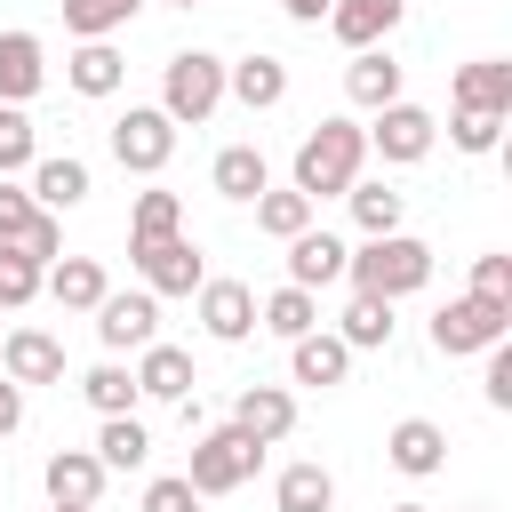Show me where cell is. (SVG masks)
<instances>
[{"mask_svg": "<svg viewBox=\"0 0 512 512\" xmlns=\"http://www.w3.org/2000/svg\"><path fill=\"white\" fill-rule=\"evenodd\" d=\"M144 0H64V32L72 40H112Z\"/></svg>", "mask_w": 512, "mask_h": 512, "instance_id": "cell-34", "label": "cell"}, {"mask_svg": "<svg viewBox=\"0 0 512 512\" xmlns=\"http://www.w3.org/2000/svg\"><path fill=\"white\" fill-rule=\"evenodd\" d=\"M400 16H408V0H328V16H320V24L360 56V48H384V40L400 32Z\"/></svg>", "mask_w": 512, "mask_h": 512, "instance_id": "cell-11", "label": "cell"}, {"mask_svg": "<svg viewBox=\"0 0 512 512\" xmlns=\"http://www.w3.org/2000/svg\"><path fill=\"white\" fill-rule=\"evenodd\" d=\"M344 200H352V224H360L368 240H384V232H400V216H408V192H400V184H384V176H376V184L360 176V184H352Z\"/></svg>", "mask_w": 512, "mask_h": 512, "instance_id": "cell-28", "label": "cell"}, {"mask_svg": "<svg viewBox=\"0 0 512 512\" xmlns=\"http://www.w3.org/2000/svg\"><path fill=\"white\" fill-rule=\"evenodd\" d=\"M16 256H32V264H40V272H48V264H56V256H64V224H56V216H40V224H32V232H24V240H16Z\"/></svg>", "mask_w": 512, "mask_h": 512, "instance_id": "cell-42", "label": "cell"}, {"mask_svg": "<svg viewBox=\"0 0 512 512\" xmlns=\"http://www.w3.org/2000/svg\"><path fill=\"white\" fill-rule=\"evenodd\" d=\"M176 8H200V0H176Z\"/></svg>", "mask_w": 512, "mask_h": 512, "instance_id": "cell-48", "label": "cell"}, {"mask_svg": "<svg viewBox=\"0 0 512 512\" xmlns=\"http://www.w3.org/2000/svg\"><path fill=\"white\" fill-rule=\"evenodd\" d=\"M0 376L8 384H64V344L48 328H8L0 336Z\"/></svg>", "mask_w": 512, "mask_h": 512, "instance_id": "cell-13", "label": "cell"}, {"mask_svg": "<svg viewBox=\"0 0 512 512\" xmlns=\"http://www.w3.org/2000/svg\"><path fill=\"white\" fill-rule=\"evenodd\" d=\"M512 336V312L504 304H480V296H448L432 312V352L440 360H464V352H496Z\"/></svg>", "mask_w": 512, "mask_h": 512, "instance_id": "cell-5", "label": "cell"}, {"mask_svg": "<svg viewBox=\"0 0 512 512\" xmlns=\"http://www.w3.org/2000/svg\"><path fill=\"white\" fill-rule=\"evenodd\" d=\"M224 96H240L248 112H272V104H288V64L280 56H240V64H224Z\"/></svg>", "mask_w": 512, "mask_h": 512, "instance_id": "cell-21", "label": "cell"}, {"mask_svg": "<svg viewBox=\"0 0 512 512\" xmlns=\"http://www.w3.org/2000/svg\"><path fill=\"white\" fill-rule=\"evenodd\" d=\"M48 88V48L40 32H0V104H32Z\"/></svg>", "mask_w": 512, "mask_h": 512, "instance_id": "cell-17", "label": "cell"}, {"mask_svg": "<svg viewBox=\"0 0 512 512\" xmlns=\"http://www.w3.org/2000/svg\"><path fill=\"white\" fill-rule=\"evenodd\" d=\"M216 104H224V56H208V48H176L168 72H160V112H168L176 128H200Z\"/></svg>", "mask_w": 512, "mask_h": 512, "instance_id": "cell-4", "label": "cell"}, {"mask_svg": "<svg viewBox=\"0 0 512 512\" xmlns=\"http://www.w3.org/2000/svg\"><path fill=\"white\" fill-rule=\"evenodd\" d=\"M208 184H216L224 200H248V208H256V192H272V168H264L256 144H224L216 168H208Z\"/></svg>", "mask_w": 512, "mask_h": 512, "instance_id": "cell-26", "label": "cell"}, {"mask_svg": "<svg viewBox=\"0 0 512 512\" xmlns=\"http://www.w3.org/2000/svg\"><path fill=\"white\" fill-rule=\"evenodd\" d=\"M400 56L392 48H360L352 64H344V96L360 104V112H384V104H400Z\"/></svg>", "mask_w": 512, "mask_h": 512, "instance_id": "cell-18", "label": "cell"}, {"mask_svg": "<svg viewBox=\"0 0 512 512\" xmlns=\"http://www.w3.org/2000/svg\"><path fill=\"white\" fill-rule=\"evenodd\" d=\"M496 136H504V120H496V112H448V144H456V152H472V160H480V152H496Z\"/></svg>", "mask_w": 512, "mask_h": 512, "instance_id": "cell-39", "label": "cell"}, {"mask_svg": "<svg viewBox=\"0 0 512 512\" xmlns=\"http://www.w3.org/2000/svg\"><path fill=\"white\" fill-rule=\"evenodd\" d=\"M40 160V128L24 120V104H0V176H24Z\"/></svg>", "mask_w": 512, "mask_h": 512, "instance_id": "cell-36", "label": "cell"}, {"mask_svg": "<svg viewBox=\"0 0 512 512\" xmlns=\"http://www.w3.org/2000/svg\"><path fill=\"white\" fill-rule=\"evenodd\" d=\"M24 176H32L24 192H32V208H40V216H64V208H80V200H88V184H96L80 152H48V160H32Z\"/></svg>", "mask_w": 512, "mask_h": 512, "instance_id": "cell-12", "label": "cell"}, {"mask_svg": "<svg viewBox=\"0 0 512 512\" xmlns=\"http://www.w3.org/2000/svg\"><path fill=\"white\" fill-rule=\"evenodd\" d=\"M256 464H264V448H256L240 424H208V432L192 440L184 480H192V496H232V488H248V480H256Z\"/></svg>", "mask_w": 512, "mask_h": 512, "instance_id": "cell-3", "label": "cell"}, {"mask_svg": "<svg viewBox=\"0 0 512 512\" xmlns=\"http://www.w3.org/2000/svg\"><path fill=\"white\" fill-rule=\"evenodd\" d=\"M40 288H48V296H56L64 312H96V304L112 296V288H104V264H96V256H56V264L40 272Z\"/></svg>", "mask_w": 512, "mask_h": 512, "instance_id": "cell-23", "label": "cell"}, {"mask_svg": "<svg viewBox=\"0 0 512 512\" xmlns=\"http://www.w3.org/2000/svg\"><path fill=\"white\" fill-rule=\"evenodd\" d=\"M168 232H184V200H176L168 184L136 192V208H128V248H136V240H168Z\"/></svg>", "mask_w": 512, "mask_h": 512, "instance_id": "cell-32", "label": "cell"}, {"mask_svg": "<svg viewBox=\"0 0 512 512\" xmlns=\"http://www.w3.org/2000/svg\"><path fill=\"white\" fill-rule=\"evenodd\" d=\"M40 224V208H32V192L16 184V176H0V248H16L24 232Z\"/></svg>", "mask_w": 512, "mask_h": 512, "instance_id": "cell-40", "label": "cell"}, {"mask_svg": "<svg viewBox=\"0 0 512 512\" xmlns=\"http://www.w3.org/2000/svg\"><path fill=\"white\" fill-rule=\"evenodd\" d=\"M48 512H96V504H48Z\"/></svg>", "mask_w": 512, "mask_h": 512, "instance_id": "cell-46", "label": "cell"}, {"mask_svg": "<svg viewBox=\"0 0 512 512\" xmlns=\"http://www.w3.org/2000/svg\"><path fill=\"white\" fill-rule=\"evenodd\" d=\"M464 296H480V304H504V312H512V256H504V248L472 256V288H464Z\"/></svg>", "mask_w": 512, "mask_h": 512, "instance_id": "cell-37", "label": "cell"}, {"mask_svg": "<svg viewBox=\"0 0 512 512\" xmlns=\"http://www.w3.org/2000/svg\"><path fill=\"white\" fill-rule=\"evenodd\" d=\"M344 280H352V296H384V304H400V296H416V288L432 280V248H424L416 232L360 240V248L344 256Z\"/></svg>", "mask_w": 512, "mask_h": 512, "instance_id": "cell-2", "label": "cell"}, {"mask_svg": "<svg viewBox=\"0 0 512 512\" xmlns=\"http://www.w3.org/2000/svg\"><path fill=\"white\" fill-rule=\"evenodd\" d=\"M32 296H40V264L16 256V248H0V312H24Z\"/></svg>", "mask_w": 512, "mask_h": 512, "instance_id": "cell-38", "label": "cell"}, {"mask_svg": "<svg viewBox=\"0 0 512 512\" xmlns=\"http://www.w3.org/2000/svg\"><path fill=\"white\" fill-rule=\"evenodd\" d=\"M136 392L144 400H192V352L184 344H144L136 352Z\"/></svg>", "mask_w": 512, "mask_h": 512, "instance_id": "cell-24", "label": "cell"}, {"mask_svg": "<svg viewBox=\"0 0 512 512\" xmlns=\"http://www.w3.org/2000/svg\"><path fill=\"white\" fill-rule=\"evenodd\" d=\"M272 512H336V472L328 464H288L272 480Z\"/></svg>", "mask_w": 512, "mask_h": 512, "instance_id": "cell-27", "label": "cell"}, {"mask_svg": "<svg viewBox=\"0 0 512 512\" xmlns=\"http://www.w3.org/2000/svg\"><path fill=\"white\" fill-rule=\"evenodd\" d=\"M360 136H368V152H376V160L408 168V160H424V152L440 144V120H432L424 104H408V96H400V104H384V112H376Z\"/></svg>", "mask_w": 512, "mask_h": 512, "instance_id": "cell-8", "label": "cell"}, {"mask_svg": "<svg viewBox=\"0 0 512 512\" xmlns=\"http://www.w3.org/2000/svg\"><path fill=\"white\" fill-rule=\"evenodd\" d=\"M104 464L88 456V448H56L48 464H40V488H48V504H96L104 496Z\"/></svg>", "mask_w": 512, "mask_h": 512, "instance_id": "cell-20", "label": "cell"}, {"mask_svg": "<svg viewBox=\"0 0 512 512\" xmlns=\"http://www.w3.org/2000/svg\"><path fill=\"white\" fill-rule=\"evenodd\" d=\"M112 160H120L128 176H160V168L176 160V120H168L160 104H128V112L112 120Z\"/></svg>", "mask_w": 512, "mask_h": 512, "instance_id": "cell-6", "label": "cell"}, {"mask_svg": "<svg viewBox=\"0 0 512 512\" xmlns=\"http://www.w3.org/2000/svg\"><path fill=\"white\" fill-rule=\"evenodd\" d=\"M0 336H8V328H0Z\"/></svg>", "mask_w": 512, "mask_h": 512, "instance_id": "cell-49", "label": "cell"}, {"mask_svg": "<svg viewBox=\"0 0 512 512\" xmlns=\"http://www.w3.org/2000/svg\"><path fill=\"white\" fill-rule=\"evenodd\" d=\"M344 240L336 232H296L288 240V288H304V296H320V288H336L344 280Z\"/></svg>", "mask_w": 512, "mask_h": 512, "instance_id": "cell-16", "label": "cell"}, {"mask_svg": "<svg viewBox=\"0 0 512 512\" xmlns=\"http://www.w3.org/2000/svg\"><path fill=\"white\" fill-rule=\"evenodd\" d=\"M96 336H104V352H144V344H160V296H144V288L104 296V304H96Z\"/></svg>", "mask_w": 512, "mask_h": 512, "instance_id": "cell-9", "label": "cell"}, {"mask_svg": "<svg viewBox=\"0 0 512 512\" xmlns=\"http://www.w3.org/2000/svg\"><path fill=\"white\" fill-rule=\"evenodd\" d=\"M128 264H136L144 296H192V288L208 280L200 240H184V232H168V240H136V248H128Z\"/></svg>", "mask_w": 512, "mask_h": 512, "instance_id": "cell-7", "label": "cell"}, {"mask_svg": "<svg viewBox=\"0 0 512 512\" xmlns=\"http://www.w3.org/2000/svg\"><path fill=\"white\" fill-rule=\"evenodd\" d=\"M280 8H288L296 24H320V16H328V0H280Z\"/></svg>", "mask_w": 512, "mask_h": 512, "instance_id": "cell-45", "label": "cell"}, {"mask_svg": "<svg viewBox=\"0 0 512 512\" xmlns=\"http://www.w3.org/2000/svg\"><path fill=\"white\" fill-rule=\"evenodd\" d=\"M360 168H368V136H360V120H312L304 144H296V176H288V184L320 208L328 192H352Z\"/></svg>", "mask_w": 512, "mask_h": 512, "instance_id": "cell-1", "label": "cell"}, {"mask_svg": "<svg viewBox=\"0 0 512 512\" xmlns=\"http://www.w3.org/2000/svg\"><path fill=\"white\" fill-rule=\"evenodd\" d=\"M256 232H272V240H296V232H312V200L288 184V192H256Z\"/></svg>", "mask_w": 512, "mask_h": 512, "instance_id": "cell-35", "label": "cell"}, {"mask_svg": "<svg viewBox=\"0 0 512 512\" xmlns=\"http://www.w3.org/2000/svg\"><path fill=\"white\" fill-rule=\"evenodd\" d=\"M192 296H200V328L216 344H248L256 336V288L248 280H200Z\"/></svg>", "mask_w": 512, "mask_h": 512, "instance_id": "cell-10", "label": "cell"}, {"mask_svg": "<svg viewBox=\"0 0 512 512\" xmlns=\"http://www.w3.org/2000/svg\"><path fill=\"white\" fill-rule=\"evenodd\" d=\"M144 512H200V496H192L184 472H160V480L144 488Z\"/></svg>", "mask_w": 512, "mask_h": 512, "instance_id": "cell-41", "label": "cell"}, {"mask_svg": "<svg viewBox=\"0 0 512 512\" xmlns=\"http://www.w3.org/2000/svg\"><path fill=\"white\" fill-rule=\"evenodd\" d=\"M384 456H392V472H408V480H432V472L448 464V432H440L432 416H400V424L384 432Z\"/></svg>", "mask_w": 512, "mask_h": 512, "instance_id": "cell-15", "label": "cell"}, {"mask_svg": "<svg viewBox=\"0 0 512 512\" xmlns=\"http://www.w3.org/2000/svg\"><path fill=\"white\" fill-rule=\"evenodd\" d=\"M456 112H496V120H512V64H504V56L456 64Z\"/></svg>", "mask_w": 512, "mask_h": 512, "instance_id": "cell-19", "label": "cell"}, {"mask_svg": "<svg viewBox=\"0 0 512 512\" xmlns=\"http://www.w3.org/2000/svg\"><path fill=\"white\" fill-rule=\"evenodd\" d=\"M288 376H296V384H320V392H328V384H344V376H352V352H344V336H336V328H312V336H296V344H288Z\"/></svg>", "mask_w": 512, "mask_h": 512, "instance_id": "cell-22", "label": "cell"}, {"mask_svg": "<svg viewBox=\"0 0 512 512\" xmlns=\"http://www.w3.org/2000/svg\"><path fill=\"white\" fill-rule=\"evenodd\" d=\"M256 328L280 336V344H296V336L320 328V296H304V288H272V296L256 304Z\"/></svg>", "mask_w": 512, "mask_h": 512, "instance_id": "cell-29", "label": "cell"}, {"mask_svg": "<svg viewBox=\"0 0 512 512\" xmlns=\"http://www.w3.org/2000/svg\"><path fill=\"white\" fill-rule=\"evenodd\" d=\"M64 80H72L80 96H120V80H128V56H120L112 40H80V48L64 56Z\"/></svg>", "mask_w": 512, "mask_h": 512, "instance_id": "cell-25", "label": "cell"}, {"mask_svg": "<svg viewBox=\"0 0 512 512\" xmlns=\"http://www.w3.org/2000/svg\"><path fill=\"white\" fill-rule=\"evenodd\" d=\"M104 472H144V456H152V432L136 424V416H104L96 424V448H88Z\"/></svg>", "mask_w": 512, "mask_h": 512, "instance_id": "cell-30", "label": "cell"}, {"mask_svg": "<svg viewBox=\"0 0 512 512\" xmlns=\"http://www.w3.org/2000/svg\"><path fill=\"white\" fill-rule=\"evenodd\" d=\"M80 400L96 408V416H136V368H120V360H96L88 376H80Z\"/></svg>", "mask_w": 512, "mask_h": 512, "instance_id": "cell-31", "label": "cell"}, {"mask_svg": "<svg viewBox=\"0 0 512 512\" xmlns=\"http://www.w3.org/2000/svg\"><path fill=\"white\" fill-rule=\"evenodd\" d=\"M480 384H488V408H512V344L488 352V376H480Z\"/></svg>", "mask_w": 512, "mask_h": 512, "instance_id": "cell-43", "label": "cell"}, {"mask_svg": "<svg viewBox=\"0 0 512 512\" xmlns=\"http://www.w3.org/2000/svg\"><path fill=\"white\" fill-rule=\"evenodd\" d=\"M392 512H424V504H392Z\"/></svg>", "mask_w": 512, "mask_h": 512, "instance_id": "cell-47", "label": "cell"}, {"mask_svg": "<svg viewBox=\"0 0 512 512\" xmlns=\"http://www.w3.org/2000/svg\"><path fill=\"white\" fill-rule=\"evenodd\" d=\"M16 424H24V384H8V376H0V440H8Z\"/></svg>", "mask_w": 512, "mask_h": 512, "instance_id": "cell-44", "label": "cell"}, {"mask_svg": "<svg viewBox=\"0 0 512 512\" xmlns=\"http://www.w3.org/2000/svg\"><path fill=\"white\" fill-rule=\"evenodd\" d=\"M336 336H344V352H384V344H392V304H384V296H352Z\"/></svg>", "mask_w": 512, "mask_h": 512, "instance_id": "cell-33", "label": "cell"}, {"mask_svg": "<svg viewBox=\"0 0 512 512\" xmlns=\"http://www.w3.org/2000/svg\"><path fill=\"white\" fill-rule=\"evenodd\" d=\"M232 424H240L256 448L288 440V432H296V392H288V384H240V400H232Z\"/></svg>", "mask_w": 512, "mask_h": 512, "instance_id": "cell-14", "label": "cell"}]
</instances>
